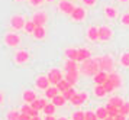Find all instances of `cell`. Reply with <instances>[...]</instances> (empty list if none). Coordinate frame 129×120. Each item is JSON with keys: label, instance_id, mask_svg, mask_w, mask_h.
<instances>
[{"label": "cell", "instance_id": "6da1fadb", "mask_svg": "<svg viewBox=\"0 0 129 120\" xmlns=\"http://www.w3.org/2000/svg\"><path fill=\"white\" fill-rule=\"evenodd\" d=\"M100 71V64H99V58H90V59H86L84 62L80 64V72L84 75H96Z\"/></svg>", "mask_w": 129, "mask_h": 120}, {"label": "cell", "instance_id": "7a4b0ae2", "mask_svg": "<svg viewBox=\"0 0 129 120\" xmlns=\"http://www.w3.org/2000/svg\"><path fill=\"white\" fill-rule=\"evenodd\" d=\"M99 64H100V71L105 72H113V59L110 55H103L99 58Z\"/></svg>", "mask_w": 129, "mask_h": 120}, {"label": "cell", "instance_id": "3957f363", "mask_svg": "<svg viewBox=\"0 0 129 120\" xmlns=\"http://www.w3.org/2000/svg\"><path fill=\"white\" fill-rule=\"evenodd\" d=\"M47 77H48V80H49V83L54 84V86H57L61 80H64V78H62V72H61L58 68H52L48 72Z\"/></svg>", "mask_w": 129, "mask_h": 120}, {"label": "cell", "instance_id": "277c9868", "mask_svg": "<svg viewBox=\"0 0 129 120\" xmlns=\"http://www.w3.org/2000/svg\"><path fill=\"white\" fill-rule=\"evenodd\" d=\"M58 7H59V10L62 12V13H65V15H73V12H74V9H76V6L73 5L71 2H68V0H61L59 2V5H58Z\"/></svg>", "mask_w": 129, "mask_h": 120}, {"label": "cell", "instance_id": "5b68a950", "mask_svg": "<svg viewBox=\"0 0 129 120\" xmlns=\"http://www.w3.org/2000/svg\"><path fill=\"white\" fill-rule=\"evenodd\" d=\"M87 93L86 91H81V93H77L76 96H74V98L71 100V104L73 106H76V107H80V106H83V104L87 101Z\"/></svg>", "mask_w": 129, "mask_h": 120}, {"label": "cell", "instance_id": "8992f818", "mask_svg": "<svg viewBox=\"0 0 129 120\" xmlns=\"http://www.w3.org/2000/svg\"><path fill=\"white\" fill-rule=\"evenodd\" d=\"M25 25H26V20H25L22 16H19V15L13 16L12 19H10V26H12L13 29H16V30H19V29H23Z\"/></svg>", "mask_w": 129, "mask_h": 120}, {"label": "cell", "instance_id": "52a82bcc", "mask_svg": "<svg viewBox=\"0 0 129 120\" xmlns=\"http://www.w3.org/2000/svg\"><path fill=\"white\" fill-rule=\"evenodd\" d=\"M49 80H48V77H45V75H39L38 78L35 80V86L39 88V90H47V88H49Z\"/></svg>", "mask_w": 129, "mask_h": 120}, {"label": "cell", "instance_id": "ba28073f", "mask_svg": "<svg viewBox=\"0 0 129 120\" xmlns=\"http://www.w3.org/2000/svg\"><path fill=\"white\" fill-rule=\"evenodd\" d=\"M5 42H6L7 46H18L19 42H20V38H19L16 33H7L6 36H5Z\"/></svg>", "mask_w": 129, "mask_h": 120}, {"label": "cell", "instance_id": "9c48e42d", "mask_svg": "<svg viewBox=\"0 0 129 120\" xmlns=\"http://www.w3.org/2000/svg\"><path fill=\"white\" fill-rule=\"evenodd\" d=\"M34 23H35L36 26H45V23H47L48 17L45 13H42V12H38V13H35L34 15Z\"/></svg>", "mask_w": 129, "mask_h": 120}, {"label": "cell", "instance_id": "30bf717a", "mask_svg": "<svg viewBox=\"0 0 129 120\" xmlns=\"http://www.w3.org/2000/svg\"><path fill=\"white\" fill-rule=\"evenodd\" d=\"M107 80H109V74L105 72V71H99V72L93 77V81L97 84V86H103Z\"/></svg>", "mask_w": 129, "mask_h": 120}, {"label": "cell", "instance_id": "8fae6325", "mask_svg": "<svg viewBox=\"0 0 129 120\" xmlns=\"http://www.w3.org/2000/svg\"><path fill=\"white\" fill-rule=\"evenodd\" d=\"M112 38V30L107 26H100L99 28V39L100 41H109Z\"/></svg>", "mask_w": 129, "mask_h": 120}, {"label": "cell", "instance_id": "7c38bea8", "mask_svg": "<svg viewBox=\"0 0 129 120\" xmlns=\"http://www.w3.org/2000/svg\"><path fill=\"white\" fill-rule=\"evenodd\" d=\"M71 17L76 22H81V20H84V17H86V10L83 7H76L74 12H73V15H71Z\"/></svg>", "mask_w": 129, "mask_h": 120}, {"label": "cell", "instance_id": "4fadbf2b", "mask_svg": "<svg viewBox=\"0 0 129 120\" xmlns=\"http://www.w3.org/2000/svg\"><path fill=\"white\" fill-rule=\"evenodd\" d=\"M29 59V52L25 51V49H22V51H18L16 52V55H15V61L18 64H23L26 62Z\"/></svg>", "mask_w": 129, "mask_h": 120}, {"label": "cell", "instance_id": "5bb4252c", "mask_svg": "<svg viewBox=\"0 0 129 120\" xmlns=\"http://www.w3.org/2000/svg\"><path fill=\"white\" fill-rule=\"evenodd\" d=\"M91 54L87 48H80L78 49V57H77V62H84L86 59H90Z\"/></svg>", "mask_w": 129, "mask_h": 120}, {"label": "cell", "instance_id": "9a60e30c", "mask_svg": "<svg viewBox=\"0 0 129 120\" xmlns=\"http://www.w3.org/2000/svg\"><path fill=\"white\" fill-rule=\"evenodd\" d=\"M22 98H23L25 103L30 104L32 101L36 100V94H35V91H32V90H25L23 94H22Z\"/></svg>", "mask_w": 129, "mask_h": 120}, {"label": "cell", "instance_id": "2e32d148", "mask_svg": "<svg viewBox=\"0 0 129 120\" xmlns=\"http://www.w3.org/2000/svg\"><path fill=\"white\" fill-rule=\"evenodd\" d=\"M47 104L48 103H47V100H45V98H36L35 101H32V103H30V107L39 111V110L45 109V106H47Z\"/></svg>", "mask_w": 129, "mask_h": 120}, {"label": "cell", "instance_id": "e0dca14e", "mask_svg": "<svg viewBox=\"0 0 129 120\" xmlns=\"http://www.w3.org/2000/svg\"><path fill=\"white\" fill-rule=\"evenodd\" d=\"M65 80L68 81L71 86L77 84V81H78V71H70V72H65Z\"/></svg>", "mask_w": 129, "mask_h": 120}, {"label": "cell", "instance_id": "ac0fdd59", "mask_svg": "<svg viewBox=\"0 0 129 120\" xmlns=\"http://www.w3.org/2000/svg\"><path fill=\"white\" fill-rule=\"evenodd\" d=\"M109 81L115 86V88H119V87L122 86V80H120L119 74H116V72H110L109 74Z\"/></svg>", "mask_w": 129, "mask_h": 120}, {"label": "cell", "instance_id": "d6986e66", "mask_svg": "<svg viewBox=\"0 0 129 120\" xmlns=\"http://www.w3.org/2000/svg\"><path fill=\"white\" fill-rule=\"evenodd\" d=\"M64 69H65V72H70V71H78V65H77V61H73V59H67V62L64 64Z\"/></svg>", "mask_w": 129, "mask_h": 120}, {"label": "cell", "instance_id": "ffe728a7", "mask_svg": "<svg viewBox=\"0 0 129 120\" xmlns=\"http://www.w3.org/2000/svg\"><path fill=\"white\" fill-rule=\"evenodd\" d=\"M87 36H88V39H91V41H99V28H97V26L88 28Z\"/></svg>", "mask_w": 129, "mask_h": 120}, {"label": "cell", "instance_id": "44dd1931", "mask_svg": "<svg viewBox=\"0 0 129 120\" xmlns=\"http://www.w3.org/2000/svg\"><path fill=\"white\" fill-rule=\"evenodd\" d=\"M58 94H59V90L55 86L49 87V88H47V90H45V98H51V100H52V98L57 97Z\"/></svg>", "mask_w": 129, "mask_h": 120}, {"label": "cell", "instance_id": "7402d4cb", "mask_svg": "<svg viewBox=\"0 0 129 120\" xmlns=\"http://www.w3.org/2000/svg\"><path fill=\"white\" fill-rule=\"evenodd\" d=\"M65 57H67V59L77 61V57H78V49H76V48H68V49H65Z\"/></svg>", "mask_w": 129, "mask_h": 120}, {"label": "cell", "instance_id": "603a6c76", "mask_svg": "<svg viewBox=\"0 0 129 120\" xmlns=\"http://www.w3.org/2000/svg\"><path fill=\"white\" fill-rule=\"evenodd\" d=\"M55 87H57V88L59 90V93L62 94V93H64V91H67V90H68V88H71L73 86H71L70 83H68V81H67V80L64 78V80H61V81H59V83H58V84H57Z\"/></svg>", "mask_w": 129, "mask_h": 120}, {"label": "cell", "instance_id": "cb8c5ba5", "mask_svg": "<svg viewBox=\"0 0 129 120\" xmlns=\"http://www.w3.org/2000/svg\"><path fill=\"white\" fill-rule=\"evenodd\" d=\"M105 107H106V110H107V113H109V116H110V117H116V116L119 114V109H117L116 106L107 103Z\"/></svg>", "mask_w": 129, "mask_h": 120}, {"label": "cell", "instance_id": "d4e9b609", "mask_svg": "<svg viewBox=\"0 0 129 120\" xmlns=\"http://www.w3.org/2000/svg\"><path fill=\"white\" fill-rule=\"evenodd\" d=\"M65 101H67V100H65V97L62 96V94H58L57 97L52 98V104L55 106V107H62V106L65 104Z\"/></svg>", "mask_w": 129, "mask_h": 120}, {"label": "cell", "instance_id": "484cf974", "mask_svg": "<svg viewBox=\"0 0 129 120\" xmlns=\"http://www.w3.org/2000/svg\"><path fill=\"white\" fill-rule=\"evenodd\" d=\"M96 114H97V117H99V120H105L109 117V113H107V110H106V107H99V109L96 110Z\"/></svg>", "mask_w": 129, "mask_h": 120}, {"label": "cell", "instance_id": "4316f807", "mask_svg": "<svg viewBox=\"0 0 129 120\" xmlns=\"http://www.w3.org/2000/svg\"><path fill=\"white\" fill-rule=\"evenodd\" d=\"M34 36H35V39L45 38V28L44 26H36V29L34 30Z\"/></svg>", "mask_w": 129, "mask_h": 120}, {"label": "cell", "instance_id": "83f0119b", "mask_svg": "<svg viewBox=\"0 0 129 120\" xmlns=\"http://www.w3.org/2000/svg\"><path fill=\"white\" fill-rule=\"evenodd\" d=\"M55 110H57V107H55L52 103H48L47 106H45V109H44V113H45V116H54Z\"/></svg>", "mask_w": 129, "mask_h": 120}, {"label": "cell", "instance_id": "f1b7e54d", "mask_svg": "<svg viewBox=\"0 0 129 120\" xmlns=\"http://www.w3.org/2000/svg\"><path fill=\"white\" fill-rule=\"evenodd\" d=\"M76 94H77V91L73 88V87H71V88H68L67 91L62 93V96L65 97V100H68V101H71V100L74 98V96H76Z\"/></svg>", "mask_w": 129, "mask_h": 120}, {"label": "cell", "instance_id": "f546056e", "mask_svg": "<svg viewBox=\"0 0 129 120\" xmlns=\"http://www.w3.org/2000/svg\"><path fill=\"white\" fill-rule=\"evenodd\" d=\"M109 103H110V104H113V106H116L117 109H120V107L123 106V103H125V101H123V100H122L120 97H110V100H109Z\"/></svg>", "mask_w": 129, "mask_h": 120}, {"label": "cell", "instance_id": "4dcf8cb0", "mask_svg": "<svg viewBox=\"0 0 129 120\" xmlns=\"http://www.w3.org/2000/svg\"><path fill=\"white\" fill-rule=\"evenodd\" d=\"M23 29H25V32H28V33H34V30L36 29V25L34 23V20H28Z\"/></svg>", "mask_w": 129, "mask_h": 120}, {"label": "cell", "instance_id": "1f68e13d", "mask_svg": "<svg viewBox=\"0 0 129 120\" xmlns=\"http://www.w3.org/2000/svg\"><path fill=\"white\" fill-rule=\"evenodd\" d=\"M105 13H106V16L110 17V19H113V17H116V16H117V10L115 9V7H110V6L105 9Z\"/></svg>", "mask_w": 129, "mask_h": 120}, {"label": "cell", "instance_id": "d6a6232c", "mask_svg": "<svg viewBox=\"0 0 129 120\" xmlns=\"http://www.w3.org/2000/svg\"><path fill=\"white\" fill-rule=\"evenodd\" d=\"M94 94H96V97H105L107 93L103 88V86H96L94 87Z\"/></svg>", "mask_w": 129, "mask_h": 120}, {"label": "cell", "instance_id": "836d02e7", "mask_svg": "<svg viewBox=\"0 0 129 120\" xmlns=\"http://www.w3.org/2000/svg\"><path fill=\"white\" fill-rule=\"evenodd\" d=\"M120 64H122L123 67L129 68V52H125V54H122V57H120Z\"/></svg>", "mask_w": 129, "mask_h": 120}, {"label": "cell", "instance_id": "e575fe53", "mask_svg": "<svg viewBox=\"0 0 129 120\" xmlns=\"http://www.w3.org/2000/svg\"><path fill=\"white\" fill-rule=\"evenodd\" d=\"M73 120H86V113L84 111H74L73 113Z\"/></svg>", "mask_w": 129, "mask_h": 120}, {"label": "cell", "instance_id": "d590c367", "mask_svg": "<svg viewBox=\"0 0 129 120\" xmlns=\"http://www.w3.org/2000/svg\"><path fill=\"white\" fill-rule=\"evenodd\" d=\"M119 114H123V116L129 114V103H123V106L119 109Z\"/></svg>", "mask_w": 129, "mask_h": 120}, {"label": "cell", "instance_id": "8d00e7d4", "mask_svg": "<svg viewBox=\"0 0 129 120\" xmlns=\"http://www.w3.org/2000/svg\"><path fill=\"white\" fill-rule=\"evenodd\" d=\"M19 116H20V113L19 111H9L7 113V120H19Z\"/></svg>", "mask_w": 129, "mask_h": 120}, {"label": "cell", "instance_id": "74e56055", "mask_svg": "<svg viewBox=\"0 0 129 120\" xmlns=\"http://www.w3.org/2000/svg\"><path fill=\"white\" fill-rule=\"evenodd\" d=\"M30 111H32V107L28 103H25L22 106V109H20V113H23V114H30Z\"/></svg>", "mask_w": 129, "mask_h": 120}, {"label": "cell", "instance_id": "f35d334b", "mask_svg": "<svg viewBox=\"0 0 129 120\" xmlns=\"http://www.w3.org/2000/svg\"><path fill=\"white\" fill-rule=\"evenodd\" d=\"M103 88L106 90V93H112L113 90H115V86H113V84H112L110 81L107 80V81L105 83V84H103Z\"/></svg>", "mask_w": 129, "mask_h": 120}, {"label": "cell", "instance_id": "ab89813d", "mask_svg": "<svg viewBox=\"0 0 129 120\" xmlns=\"http://www.w3.org/2000/svg\"><path fill=\"white\" fill-rule=\"evenodd\" d=\"M86 120H99L96 111H86Z\"/></svg>", "mask_w": 129, "mask_h": 120}, {"label": "cell", "instance_id": "60d3db41", "mask_svg": "<svg viewBox=\"0 0 129 120\" xmlns=\"http://www.w3.org/2000/svg\"><path fill=\"white\" fill-rule=\"evenodd\" d=\"M122 23L123 25H126V26H129V13H126V15H123L122 16Z\"/></svg>", "mask_w": 129, "mask_h": 120}, {"label": "cell", "instance_id": "b9f144b4", "mask_svg": "<svg viewBox=\"0 0 129 120\" xmlns=\"http://www.w3.org/2000/svg\"><path fill=\"white\" fill-rule=\"evenodd\" d=\"M19 120H32V117H30L29 114H23V113H20V116H19Z\"/></svg>", "mask_w": 129, "mask_h": 120}, {"label": "cell", "instance_id": "7bdbcfd3", "mask_svg": "<svg viewBox=\"0 0 129 120\" xmlns=\"http://www.w3.org/2000/svg\"><path fill=\"white\" fill-rule=\"evenodd\" d=\"M83 3L87 6H93L94 3H96V0H83Z\"/></svg>", "mask_w": 129, "mask_h": 120}, {"label": "cell", "instance_id": "ee69618b", "mask_svg": "<svg viewBox=\"0 0 129 120\" xmlns=\"http://www.w3.org/2000/svg\"><path fill=\"white\" fill-rule=\"evenodd\" d=\"M44 2V0H30V5H34V6H39Z\"/></svg>", "mask_w": 129, "mask_h": 120}, {"label": "cell", "instance_id": "f6af8a7d", "mask_svg": "<svg viewBox=\"0 0 129 120\" xmlns=\"http://www.w3.org/2000/svg\"><path fill=\"white\" fill-rule=\"evenodd\" d=\"M115 120H126V116H123V114H117L116 117H115Z\"/></svg>", "mask_w": 129, "mask_h": 120}, {"label": "cell", "instance_id": "bcb514c9", "mask_svg": "<svg viewBox=\"0 0 129 120\" xmlns=\"http://www.w3.org/2000/svg\"><path fill=\"white\" fill-rule=\"evenodd\" d=\"M44 120H57V119H55L54 116H45V119Z\"/></svg>", "mask_w": 129, "mask_h": 120}, {"label": "cell", "instance_id": "7dc6e473", "mask_svg": "<svg viewBox=\"0 0 129 120\" xmlns=\"http://www.w3.org/2000/svg\"><path fill=\"white\" fill-rule=\"evenodd\" d=\"M3 103V94H2V93H0V104Z\"/></svg>", "mask_w": 129, "mask_h": 120}, {"label": "cell", "instance_id": "c3c4849f", "mask_svg": "<svg viewBox=\"0 0 129 120\" xmlns=\"http://www.w3.org/2000/svg\"><path fill=\"white\" fill-rule=\"evenodd\" d=\"M32 120H42V119L39 117V116H36V117H32Z\"/></svg>", "mask_w": 129, "mask_h": 120}, {"label": "cell", "instance_id": "681fc988", "mask_svg": "<svg viewBox=\"0 0 129 120\" xmlns=\"http://www.w3.org/2000/svg\"><path fill=\"white\" fill-rule=\"evenodd\" d=\"M105 120H115V117H110V116H109V117H107V119H105Z\"/></svg>", "mask_w": 129, "mask_h": 120}, {"label": "cell", "instance_id": "f907efd6", "mask_svg": "<svg viewBox=\"0 0 129 120\" xmlns=\"http://www.w3.org/2000/svg\"><path fill=\"white\" fill-rule=\"evenodd\" d=\"M57 120H67L65 117H59V119H57Z\"/></svg>", "mask_w": 129, "mask_h": 120}, {"label": "cell", "instance_id": "816d5d0a", "mask_svg": "<svg viewBox=\"0 0 129 120\" xmlns=\"http://www.w3.org/2000/svg\"><path fill=\"white\" fill-rule=\"evenodd\" d=\"M119 2H128V0H119Z\"/></svg>", "mask_w": 129, "mask_h": 120}, {"label": "cell", "instance_id": "f5cc1de1", "mask_svg": "<svg viewBox=\"0 0 129 120\" xmlns=\"http://www.w3.org/2000/svg\"><path fill=\"white\" fill-rule=\"evenodd\" d=\"M45 2H52V0H45Z\"/></svg>", "mask_w": 129, "mask_h": 120}, {"label": "cell", "instance_id": "db71d44e", "mask_svg": "<svg viewBox=\"0 0 129 120\" xmlns=\"http://www.w3.org/2000/svg\"><path fill=\"white\" fill-rule=\"evenodd\" d=\"M19 2H23V0H19Z\"/></svg>", "mask_w": 129, "mask_h": 120}]
</instances>
